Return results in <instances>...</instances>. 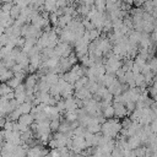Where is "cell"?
<instances>
[{
    "mask_svg": "<svg viewBox=\"0 0 157 157\" xmlns=\"http://www.w3.org/2000/svg\"><path fill=\"white\" fill-rule=\"evenodd\" d=\"M121 130V123L119 119H105L101 124V134L103 136L110 137V139H117L120 134Z\"/></svg>",
    "mask_w": 157,
    "mask_h": 157,
    "instance_id": "obj_1",
    "label": "cell"
},
{
    "mask_svg": "<svg viewBox=\"0 0 157 157\" xmlns=\"http://www.w3.org/2000/svg\"><path fill=\"white\" fill-rule=\"evenodd\" d=\"M86 69H87V67H83L81 64H75L67 72H64V74L61 75V77H63L66 82L74 85L78 78H81L82 76H85Z\"/></svg>",
    "mask_w": 157,
    "mask_h": 157,
    "instance_id": "obj_2",
    "label": "cell"
},
{
    "mask_svg": "<svg viewBox=\"0 0 157 157\" xmlns=\"http://www.w3.org/2000/svg\"><path fill=\"white\" fill-rule=\"evenodd\" d=\"M72 52H74V50H72V45H71V44L64 43V42H60V40H59V43H58V44L55 45V48H54V53H55V55H56L58 58H66V56H69Z\"/></svg>",
    "mask_w": 157,
    "mask_h": 157,
    "instance_id": "obj_3",
    "label": "cell"
},
{
    "mask_svg": "<svg viewBox=\"0 0 157 157\" xmlns=\"http://www.w3.org/2000/svg\"><path fill=\"white\" fill-rule=\"evenodd\" d=\"M86 148H87V145H86L85 137H82V136H72V137H71V146H70V150H71L72 152L81 153V152H83Z\"/></svg>",
    "mask_w": 157,
    "mask_h": 157,
    "instance_id": "obj_4",
    "label": "cell"
},
{
    "mask_svg": "<svg viewBox=\"0 0 157 157\" xmlns=\"http://www.w3.org/2000/svg\"><path fill=\"white\" fill-rule=\"evenodd\" d=\"M49 153V150L42 145H37L33 147H28L26 152V157H43Z\"/></svg>",
    "mask_w": 157,
    "mask_h": 157,
    "instance_id": "obj_5",
    "label": "cell"
},
{
    "mask_svg": "<svg viewBox=\"0 0 157 157\" xmlns=\"http://www.w3.org/2000/svg\"><path fill=\"white\" fill-rule=\"evenodd\" d=\"M5 142H9V144H12L15 146H20L22 145V141H21V132L20 131H16V130H5Z\"/></svg>",
    "mask_w": 157,
    "mask_h": 157,
    "instance_id": "obj_6",
    "label": "cell"
},
{
    "mask_svg": "<svg viewBox=\"0 0 157 157\" xmlns=\"http://www.w3.org/2000/svg\"><path fill=\"white\" fill-rule=\"evenodd\" d=\"M113 108H114V117L117 119H123L125 117H129V112L125 107L124 103L121 102H113Z\"/></svg>",
    "mask_w": 157,
    "mask_h": 157,
    "instance_id": "obj_7",
    "label": "cell"
},
{
    "mask_svg": "<svg viewBox=\"0 0 157 157\" xmlns=\"http://www.w3.org/2000/svg\"><path fill=\"white\" fill-rule=\"evenodd\" d=\"M38 80H39V76H38L37 72H34V74H28V75L26 76V78H25V81H23V85H25L26 90H27V91H34Z\"/></svg>",
    "mask_w": 157,
    "mask_h": 157,
    "instance_id": "obj_8",
    "label": "cell"
},
{
    "mask_svg": "<svg viewBox=\"0 0 157 157\" xmlns=\"http://www.w3.org/2000/svg\"><path fill=\"white\" fill-rule=\"evenodd\" d=\"M74 97L76 99H80V101H86V99H90L93 97V94L90 92V90L86 87H82V88H78V90H75L74 91Z\"/></svg>",
    "mask_w": 157,
    "mask_h": 157,
    "instance_id": "obj_9",
    "label": "cell"
},
{
    "mask_svg": "<svg viewBox=\"0 0 157 157\" xmlns=\"http://www.w3.org/2000/svg\"><path fill=\"white\" fill-rule=\"evenodd\" d=\"M13 96H15V99L18 102V103H23L26 101V87L23 83H21L20 86H17L15 90H13Z\"/></svg>",
    "mask_w": 157,
    "mask_h": 157,
    "instance_id": "obj_10",
    "label": "cell"
},
{
    "mask_svg": "<svg viewBox=\"0 0 157 157\" xmlns=\"http://www.w3.org/2000/svg\"><path fill=\"white\" fill-rule=\"evenodd\" d=\"M126 142H128V146H129L130 150H135V148H137V147H140V146L142 145L141 139H140V136H139L137 134H135V135L128 137V139H126Z\"/></svg>",
    "mask_w": 157,
    "mask_h": 157,
    "instance_id": "obj_11",
    "label": "cell"
},
{
    "mask_svg": "<svg viewBox=\"0 0 157 157\" xmlns=\"http://www.w3.org/2000/svg\"><path fill=\"white\" fill-rule=\"evenodd\" d=\"M42 63H43V60H42L40 53H37V54H33V55L29 56V66H32L33 69L38 70L40 67Z\"/></svg>",
    "mask_w": 157,
    "mask_h": 157,
    "instance_id": "obj_12",
    "label": "cell"
},
{
    "mask_svg": "<svg viewBox=\"0 0 157 157\" xmlns=\"http://www.w3.org/2000/svg\"><path fill=\"white\" fill-rule=\"evenodd\" d=\"M59 74H55V72H48L45 76H43V77H39V78H43L49 86H52V85H55V83H58V81H59Z\"/></svg>",
    "mask_w": 157,
    "mask_h": 157,
    "instance_id": "obj_13",
    "label": "cell"
},
{
    "mask_svg": "<svg viewBox=\"0 0 157 157\" xmlns=\"http://www.w3.org/2000/svg\"><path fill=\"white\" fill-rule=\"evenodd\" d=\"M33 107H34V105H33L32 103L23 102V103H20V104H18L17 109L20 110V113H21V115H22V114H28V113H31V110H32Z\"/></svg>",
    "mask_w": 157,
    "mask_h": 157,
    "instance_id": "obj_14",
    "label": "cell"
},
{
    "mask_svg": "<svg viewBox=\"0 0 157 157\" xmlns=\"http://www.w3.org/2000/svg\"><path fill=\"white\" fill-rule=\"evenodd\" d=\"M102 115H103L104 119L114 118V108H113V105H108V107L102 108Z\"/></svg>",
    "mask_w": 157,
    "mask_h": 157,
    "instance_id": "obj_15",
    "label": "cell"
},
{
    "mask_svg": "<svg viewBox=\"0 0 157 157\" xmlns=\"http://www.w3.org/2000/svg\"><path fill=\"white\" fill-rule=\"evenodd\" d=\"M13 90L10 88V86L6 82H0V97H6L7 94L12 93Z\"/></svg>",
    "mask_w": 157,
    "mask_h": 157,
    "instance_id": "obj_16",
    "label": "cell"
},
{
    "mask_svg": "<svg viewBox=\"0 0 157 157\" xmlns=\"http://www.w3.org/2000/svg\"><path fill=\"white\" fill-rule=\"evenodd\" d=\"M88 83V78L86 76H82L81 78H78L75 83H74V90H78V88H82V87H86Z\"/></svg>",
    "mask_w": 157,
    "mask_h": 157,
    "instance_id": "obj_17",
    "label": "cell"
},
{
    "mask_svg": "<svg viewBox=\"0 0 157 157\" xmlns=\"http://www.w3.org/2000/svg\"><path fill=\"white\" fill-rule=\"evenodd\" d=\"M78 118V114H77V110L75 112H65V115H64V119L67 120L69 123H72V121H76Z\"/></svg>",
    "mask_w": 157,
    "mask_h": 157,
    "instance_id": "obj_18",
    "label": "cell"
},
{
    "mask_svg": "<svg viewBox=\"0 0 157 157\" xmlns=\"http://www.w3.org/2000/svg\"><path fill=\"white\" fill-rule=\"evenodd\" d=\"M20 15H21V9H20L17 5L13 4L12 7H11V10H10V17H11L12 20H17Z\"/></svg>",
    "mask_w": 157,
    "mask_h": 157,
    "instance_id": "obj_19",
    "label": "cell"
},
{
    "mask_svg": "<svg viewBox=\"0 0 157 157\" xmlns=\"http://www.w3.org/2000/svg\"><path fill=\"white\" fill-rule=\"evenodd\" d=\"M9 86H10V88H12V90H15L17 86H20L21 83H23V81H21L20 78H17V77H15V76H12L7 82H6Z\"/></svg>",
    "mask_w": 157,
    "mask_h": 157,
    "instance_id": "obj_20",
    "label": "cell"
},
{
    "mask_svg": "<svg viewBox=\"0 0 157 157\" xmlns=\"http://www.w3.org/2000/svg\"><path fill=\"white\" fill-rule=\"evenodd\" d=\"M59 126H60V118L58 119H52L50 123H49V128H50V131L52 132H56L59 130Z\"/></svg>",
    "mask_w": 157,
    "mask_h": 157,
    "instance_id": "obj_21",
    "label": "cell"
},
{
    "mask_svg": "<svg viewBox=\"0 0 157 157\" xmlns=\"http://www.w3.org/2000/svg\"><path fill=\"white\" fill-rule=\"evenodd\" d=\"M147 64H148V66H150L151 71H152L155 75H157V56L151 58V59L147 61Z\"/></svg>",
    "mask_w": 157,
    "mask_h": 157,
    "instance_id": "obj_22",
    "label": "cell"
},
{
    "mask_svg": "<svg viewBox=\"0 0 157 157\" xmlns=\"http://www.w3.org/2000/svg\"><path fill=\"white\" fill-rule=\"evenodd\" d=\"M12 76H13V72L11 71V69H9L2 75H0V82H7Z\"/></svg>",
    "mask_w": 157,
    "mask_h": 157,
    "instance_id": "obj_23",
    "label": "cell"
},
{
    "mask_svg": "<svg viewBox=\"0 0 157 157\" xmlns=\"http://www.w3.org/2000/svg\"><path fill=\"white\" fill-rule=\"evenodd\" d=\"M58 20H59V16L56 15V12L49 13V23H50V26H53L54 28L58 26Z\"/></svg>",
    "mask_w": 157,
    "mask_h": 157,
    "instance_id": "obj_24",
    "label": "cell"
},
{
    "mask_svg": "<svg viewBox=\"0 0 157 157\" xmlns=\"http://www.w3.org/2000/svg\"><path fill=\"white\" fill-rule=\"evenodd\" d=\"M132 151H134V153H135L136 157H145V155H146V146L141 145L140 147H137V148H135Z\"/></svg>",
    "mask_w": 157,
    "mask_h": 157,
    "instance_id": "obj_25",
    "label": "cell"
},
{
    "mask_svg": "<svg viewBox=\"0 0 157 157\" xmlns=\"http://www.w3.org/2000/svg\"><path fill=\"white\" fill-rule=\"evenodd\" d=\"M12 5L13 4H11V2H2L1 4V7H0V11H4V12L10 13V10H11Z\"/></svg>",
    "mask_w": 157,
    "mask_h": 157,
    "instance_id": "obj_26",
    "label": "cell"
},
{
    "mask_svg": "<svg viewBox=\"0 0 157 157\" xmlns=\"http://www.w3.org/2000/svg\"><path fill=\"white\" fill-rule=\"evenodd\" d=\"M43 4H44V0H31V5L37 9L43 7Z\"/></svg>",
    "mask_w": 157,
    "mask_h": 157,
    "instance_id": "obj_27",
    "label": "cell"
},
{
    "mask_svg": "<svg viewBox=\"0 0 157 157\" xmlns=\"http://www.w3.org/2000/svg\"><path fill=\"white\" fill-rule=\"evenodd\" d=\"M49 155H50V157H60V152H59V148H50V151H49Z\"/></svg>",
    "mask_w": 157,
    "mask_h": 157,
    "instance_id": "obj_28",
    "label": "cell"
},
{
    "mask_svg": "<svg viewBox=\"0 0 157 157\" xmlns=\"http://www.w3.org/2000/svg\"><path fill=\"white\" fill-rule=\"evenodd\" d=\"M5 142V130L0 129V146H2Z\"/></svg>",
    "mask_w": 157,
    "mask_h": 157,
    "instance_id": "obj_29",
    "label": "cell"
},
{
    "mask_svg": "<svg viewBox=\"0 0 157 157\" xmlns=\"http://www.w3.org/2000/svg\"><path fill=\"white\" fill-rule=\"evenodd\" d=\"M6 70H9V69L6 67V65H5V64L2 63V60H1V61H0V75H2Z\"/></svg>",
    "mask_w": 157,
    "mask_h": 157,
    "instance_id": "obj_30",
    "label": "cell"
},
{
    "mask_svg": "<svg viewBox=\"0 0 157 157\" xmlns=\"http://www.w3.org/2000/svg\"><path fill=\"white\" fill-rule=\"evenodd\" d=\"M5 123H6V117H0V129L4 128Z\"/></svg>",
    "mask_w": 157,
    "mask_h": 157,
    "instance_id": "obj_31",
    "label": "cell"
},
{
    "mask_svg": "<svg viewBox=\"0 0 157 157\" xmlns=\"http://www.w3.org/2000/svg\"><path fill=\"white\" fill-rule=\"evenodd\" d=\"M120 2H124V4H126V5H129V6H132L134 5V2H132V0H119Z\"/></svg>",
    "mask_w": 157,
    "mask_h": 157,
    "instance_id": "obj_32",
    "label": "cell"
},
{
    "mask_svg": "<svg viewBox=\"0 0 157 157\" xmlns=\"http://www.w3.org/2000/svg\"><path fill=\"white\" fill-rule=\"evenodd\" d=\"M4 33H5V28H4L2 26H0V36L4 34Z\"/></svg>",
    "mask_w": 157,
    "mask_h": 157,
    "instance_id": "obj_33",
    "label": "cell"
},
{
    "mask_svg": "<svg viewBox=\"0 0 157 157\" xmlns=\"http://www.w3.org/2000/svg\"><path fill=\"white\" fill-rule=\"evenodd\" d=\"M1 1H2V2H11V4H13L16 0H1Z\"/></svg>",
    "mask_w": 157,
    "mask_h": 157,
    "instance_id": "obj_34",
    "label": "cell"
},
{
    "mask_svg": "<svg viewBox=\"0 0 157 157\" xmlns=\"http://www.w3.org/2000/svg\"><path fill=\"white\" fill-rule=\"evenodd\" d=\"M43 157H50V155L48 153V155H45V156H43Z\"/></svg>",
    "mask_w": 157,
    "mask_h": 157,
    "instance_id": "obj_35",
    "label": "cell"
},
{
    "mask_svg": "<svg viewBox=\"0 0 157 157\" xmlns=\"http://www.w3.org/2000/svg\"><path fill=\"white\" fill-rule=\"evenodd\" d=\"M0 157H2V153H1V147H0Z\"/></svg>",
    "mask_w": 157,
    "mask_h": 157,
    "instance_id": "obj_36",
    "label": "cell"
},
{
    "mask_svg": "<svg viewBox=\"0 0 157 157\" xmlns=\"http://www.w3.org/2000/svg\"><path fill=\"white\" fill-rule=\"evenodd\" d=\"M1 60H2V58H1V55H0V61H1Z\"/></svg>",
    "mask_w": 157,
    "mask_h": 157,
    "instance_id": "obj_37",
    "label": "cell"
},
{
    "mask_svg": "<svg viewBox=\"0 0 157 157\" xmlns=\"http://www.w3.org/2000/svg\"><path fill=\"white\" fill-rule=\"evenodd\" d=\"M1 48H2V47H0V49H1Z\"/></svg>",
    "mask_w": 157,
    "mask_h": 157,
    "instance_id": "obj_38",
    "label": "cell"
}]
</instances>
